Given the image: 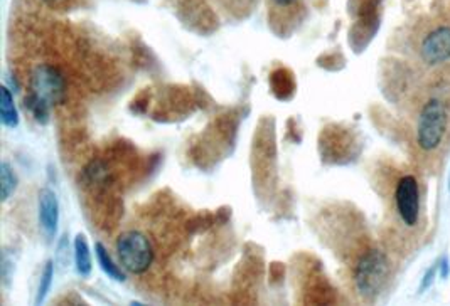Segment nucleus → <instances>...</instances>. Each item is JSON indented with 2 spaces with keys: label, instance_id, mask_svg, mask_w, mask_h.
<instances>
[{
  "label": "nucleus",
  "instance_id": "1",
  "mask_svg": "<svg viewBox=\"0 0 450 306\" xmlns=\"http://www.w3.org/2000/svg\"><path fill=\"white\" fill-rule=\"evenodd\" d=\"M450 132L449 94L433 93L423 99L415 118V143L425 155H433L447 143Z\"/></svg>",
  "mask_w": 450,
  "mask_h": 306
},
{
  "label": "nucleus",
  "instance_id": "2",
  "mask_svg": "<svg viewBox=\"0 0 450 306\" xmlns=\"http://www.w3.org/2000/svg\"><path fill=\"white\" fill-rule=\"evenodd\" d=\"M415 52L423 70H445L450 64V24H436L423 30Z\"/></svg>",
  "mask_w": 450,
  "mask_h": 306
},
{
  "label": "nucleus",
  "instance_id": "3",
  "mask_svg": "<svg viewBox=\"0 0 450 306\" xmlns=\"http://www.w3.org/2000/svg\"><path fill=\"white\" fill-rule=\"evenodd\" d=\"M390 276V263L380 249H369L358 261L354 271L358 292L363 298L373 300L381 293Z\"/></svg>",
  "mask_w": 450,
  "mask_h": 306
},
{
  "label": "nucleus",
  "instance_id": "4",
  "mask_svg": "<svg viewBox=\"0 0 450 306\" xmlns=\"http://www.w3.org/2000/svg\"><path fill=\"white\" fill-rule=\"evenodd\" d=\"M120 265L132 274L147 273L154 263V247L150 239L140 231H125L117 239Z\"/></svg>",
  "mask_w": 450,
  "mask_h": 306
},
{
  "label": "nucleus",
  "instance_id": "5",
  "mask_svg": "<svg viewBox=\"0 0 450 306\" xmlns=\"http://www.w3.org/2000/svg\"><path fill=\"white\" fill-rule=\"evenodd\" d=\"M30 93L44 99L48 105H61L66 99V79L58 68L41 64L30 76Z\"/></svg>",
  "mask_w": 450,
  "mask_h": 306
},
{
  "label": "nucleus",
  "instance_id": "6",
  "mask_svg": "<svg viewBox=\"0 0 450 306\" xmlns=\"http://www.w3.org/2000/svg\"><path fill=\"white\" fill-rule=\"evenodd\" d=\"M395 209L405 227L413 229L420 224V189L413 175H405L396 183Z\"/></svg>",
  "mask_w": 450,
  "mask_h": 306
},
{
  "label": "nucleus",
  "instance_id": "7",
  "mask_svg": "<svg viewBox=\"0 0 450 306\" xmlns=\"http://www.w3.org/2000/svg\"><path fill=\"white\" fill-rule=\"evenodd\" d=\"M37 205H39V224L44 236L48 237V241H52L58 234L59 225L58 197L51 189H41L37 195Z\"/></svg>",
  "mask_w": 450,
  "mask_h": 306
},
{
  "label": "nucleus",
  "instance_id": "8",
  "mask_svg": "<svg viewBox=\"0 0 450 306\" xmlns=\"http://www.w3.org/2000/svg\"><path fill=\"white\" fill-rule=\"evenodd\" d=\"M75 265L79 276H90L93 265H91V252L85 234H78L75 239Z\"/></svg>",
  "mask_w": 450,
  "mask_h": 306
},
{
  "label": "nucleus",
  "instance_id": "9",
  "mask_svg": "<svg viewBox=\"0 0 450 306\" xmlns=\"http://www.w3.org/2000/svg\"><path fill=\"white\" fill-rule=\"evenodd\" d=\"M0 120L7 128H17L19 126V113L15 108L14 96L9 88H0Z\"/></svg>",
  "mask_w": 450,
  "mask_h": 306
},
{
  "label": "nucleus",
  "instance_id": "10",
  "mask_svg": "<svg viewBox=\"0 0 450 306\" xmlns=\"http://www.w3.org/2000/svg\"><path fill=\"white\" fill-rule=\"evenodd\" d=\"M95 252H97L98 265H100L103 273H105L108 278L115 279V281H118V283H124L125 281L124 271H121L120 266L115 265V261L112 259L110 252L105 249V246H103L101 243L95 244Z\"/></svg>",
  "mask_w": 450,
  "mask_h": 306
},
{
  "label": "nucleus",
  "instance_id": "11",
  "mask_svg": "<svg viewBox=\"0 0 450 306\" xmlns=\"http://www.w3.org/2000/svg\"><path fill=\"white\" fill-rule=\"evenodd\" d=\"M24 106L26 110L32 114L34 120L37 121L39 125H48L49 120H51V105L41 99L39 96H36L34 93H30L28 98L24 99Z\"/></svg>",
  "mask_w": 450,
  "mask_h": 306
},
{
  "label": "nucleus",
  "instance_id": "12",
  "mask_svg": "<svg viewBox=\"0 0 450 306\" xmlns=\"http://www.w3.org/2000/svg\"><path fill=\"white\" fill-rule=\"evenodd\" d=\"M0 190H2V202H7L12 197L15 189H17V175L9 162L3 160L0 163Z\"/></svg>",
  "mask_w": 450,
  "mask_h": 306
},
{
  "label": "nucleus",
  "instance_id": "13",
  "mask_svg": "<svg viewBox=\"0 0 450 306\" xmlns=\"http://www.w3.org/2000/svg\"><path fill=\"white\" fill-rule=\"evenodd\" d=\"M52 278H55V263L48 261L43 269V274H41L39 288H37V294H36V305H41L46 300L49 289H51Z\"/></svg>",
  "mask_w": 450,
  "mask_h": 306
},
{
  "label": "nucleus",
  "instance_id": "14",
  "mask_svg": "<svg viewBox=\"0 0 450 306\" xmlns=\"http://www.w3.org/2000/svg\"><path fill=\"white\" fill-rule=\"evenodd\" d=\"M228 9L231 10H245L250 3V0H223Z\"/></svg>",
  "mask_w": 450,
  "mask_h": 306
},
{
  "label": "nucleus",
  "instance_id": "15",
  "mask_svg": "<svg viewBox=\"0 0 450 306\" xmlns=\"http://www.w3.org/2000/svg\"><path fill=\"white\" fill-rule=\"evenodd\" d=\"M442 276H447V261L442 263Z\"/></svg>",
  "mask_w": 450,
  "mask_h": 306
},
{
  "label": "nucleus",
  "instance_id": "16",
  "mask_svg": "<svg viewBox=\"0 0 450 306\" xmlns=\"http://www.w3.org/2000/svg\"><path fill=\"white\" fill-rule=\"evenodd\" d=\"M278 6H288V3H292L293 0H275Z\"/></svg>",
  "mask_w": 450,
  "mask_h": 306
},
{
  "label": "nucleus",
  "instance_id": "17",
  "mask_svg": "<svg viewBox=\"0 0 450 306\" xmlns=\"http://www.w3.org/2000/svg\"><path fill=\"white\" fill-rule=\"evenodd\" d=\"M46 3H56V2H59V0H44Z\"/></svg>",
  "mask_w": 450,
  "mask_h": 306
}]
</instances>
